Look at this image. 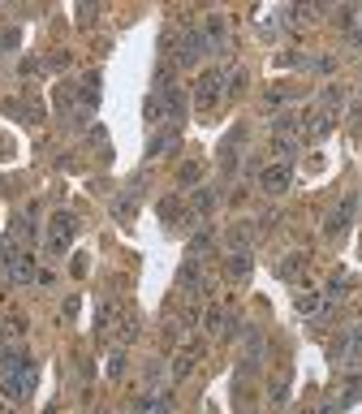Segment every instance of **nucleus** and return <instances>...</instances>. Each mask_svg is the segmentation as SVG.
<instances>
[{"instance_id": "1", "label": "nucleus", "mask_w": 362, "mask_h": 414, "mask_svg": "<svg viewBox=\"0 0 362 414\" xmlns=\"http://www.w3.org/2000/svg\"><path fill=\"white\" fill-rule=\"evenodd\" d=\"M225 103V69H203V78L194 82V108L212 113Z\"/></svg>"}, {"instance_id": "17", "label": "nucleus", "mask_w": 362, "mask_h": 414, "mask_svg": "<svg viewBox=\"0 0 362 414\" xmlns=\"http://www.w3.org/2000/svg\"><path fill=\"white\" fill-rule=\"evenodd\" d=\"M242 91H246V69L242 65H225V99H233Z\"/></svg>"}, {"instance_id": "26", "label": "nucleus", "mask_w": 362, "mask_h": 414, "mask_svg": "<svg viewBox=\"0 0 362 414\" xmlns=\"http://www.w3.org/2000/svg\"><path fill=\"white\" fill-rule=\"evenodd\" d=\"M95 103H99V78L86 74L82 78V108H95Z\"/></svg>"}, {"instance_id": "22", "label": "nucleus", "mask_w": 362, "mask_h": 414, "mask_svg": "<svg viewBox=\"0 0 362 414\" xmlns=\"http://www.w3.org/2000/svg\"><path fill=\"white\" fill-rule=\"evenodd\" d=\"M341 99H345V91L341 86H324V95H319V113H341Z\"/></svg>"}, {"instance_id": "36", "label": "nucleus", "mask_w": 362, "mask_h": 414, "mask_svg": "<svg viewBox=\"0 0 362 414\" xmlns=\"http://www.w3.org/2000/svg\"><path fill=\"white\" fill-rule=\"evenodd\" d=\"M349 121H353V125L362 121V95H353V103H349Z\"/></svg>"}, {"instance_id": "16", "label": "nucleus", "mask_w": 362, "mask_h": 414, "mask_svg": "<svg viewBox=\"0 0 362 414\" xmlns=\"http://www.w3.org/2000/svg\"><path fill=\"white\" fill-rule=\"evenodd\" d=\"M155 212H160V220H164V225H177V220H186V212H181V198H177V194H164Z\"/></svg>"}, {"instance_id": "2", "label": "nucleus", "mask_w": 362, "mask_h": 414, "mask_svg": "<svg viewBox=\"0 0 362 414\" xmlns=\"http://www.w3.org/2000/svg\"><path fill=\"white\" fill-rule=\"evenodd\" d=\"M0 268H5V276H9L13 285H30V281L39 276L30 250H22V246H5V254H0Z\"/></svg>"}, {"instance_id": "8", "label": "nucleus", "mask_w": 362, "mask_h": 414, "mask_svg": "<svg viewBox=\"0 0 362 414\" xmlns=\"http://www.w3.org/2000/svg\"><path fill=\"white\" fill-rule=\"evenodd\" d=\"M26 367H30L26 345H5V349H0V380H9V376H18Z\"/></svg>"}, {"instance_id": "12", "label": "nucleus", "mask_w": 362, "mask_h": 414, "mask_svg": "<svg viewBox=\"0 0 362 414\" xmlns=\"http://www.w3.org/2000/svg\"><path fill=\"white\" fill-rule=\"evenodd\" d=\"M173 147H177V125L160 130V134L147 142V160H155V155H164V151H173Z\"/></svg>"}, {"instance_id": "27", "label": "nucleus", "mask_w": 362, "mask_h": 414, "mask_svg": "<svg viewBox=\"0 0 362 414\" xmlns=\"http://www.w3.org/2000/svg\"><path fill=\"white\" fill-rule=\"evenodd\" d=\"M194 358H198V354H190V349H186V354H177V358H173V380H186V376H190V371H194Z\"/></svg>"}, {"instance_id": "21", "label": "nucleus", "mask_w": 362, "mask_h": 414, "mask_svg": "<svg viewBox=\"0 0 362 414\" xmlns=\"http://www.w3.org/2000/svg\"><path fill=\"white\" fill-rule=\"evenodd\" d=\"M289 99H293V91H289V86H272V91L264 95V113H276V108H285Z\"/></svg>"}, {"instance_id": "37", "label": "nucleus", "mask_w": 362, "mask_h": 414, "mask_svg": "<svg viewBox=\"0 0 362 414\" xmlns=\"http://www.w3.org/2000/svg\"><path fill=\"white\" fill-rule=\"evenodd\" d=\"M18 74H26V78H30V74H39V61H35V57H26V61H22V69H18Z\"/></svg>"}, {"instance_id": "23", "label": "nucleus", "mask_w": 362, "mask_h": 414, "mask_svg": "<svg viewBox=\"0 0 362 414\" xmlns=\"http://www.w3.org/2000/svg\"><path fill=\"white\" fill-rule=\"evenodd\" d=\"M298 147H302V142H298L293 134H276V138H272V151H276V160H285V164H289V155H293Z\"/></svg>"}, {"instance_id": "30", "label": "nucleus", "mask_w": 362, "mask_h": 414, "mask_svg": "<svg viewBox=\"0 0 362 414\" xmlns=\"http://www.w3.org/2000/svg\"><path fill=\"white\" fill-rule=\"evenodd\" d=\"M190 250H194V254H203V250H212V229H198V233L190 237Z\"/></svg>"}, {"instance_id": "31", "label": "nucleus", "mask_w": 362, "mask_h": 414, "mask_svg": "<svg viewBox=\"0 0 362 414\" xmlns=\"http://www.w3.org/2000/svg\"><path fill=\"white\" fill-rule=\"evenodd\" d=\"M345 289H349V272H345V268H336V272H332V281H328V293H345Z\"/></svg>"}, {"instance_id": "34", "label": "nucleus", "mask_w": 362, "mask_h": 414, "mask_svg": "<svg viewBox=\"0 0 362 414\" xmlns=\"http://www.w3.org/2000/svg\"><path fill=\"white\" fill-rule=\"evenodd\" d=\"M285 397H289V380H285V376H281V380H276V384H272V401H285Z\"/></svg>"}, {"instance_id": "25", "label": "nucleus", "mask_w": 362, "mask_h": 414, "mask_svg": "<svg viewBox=\"0 0 362 414\" xmlns=\"http://www.w3.org/2000/svg\"><path fill=\"white\" fill-rule=\"evenodd\" d=\"M225 272H229L233 281H246V276H250V254H229Z\"/></svg>"}, {"instance_id": "39", "label": "nucleus", "mask_w": 362, "mask_h": 414, "mask_svg": "<svg viewBox=\"0 0 362 414\" xmlns=\"http://www.w3.org/2000/svg\"><path fill=\"white\" fill-rule=\"evenodd\" d=\"M358 203H362V194H358Z\"/></svg>"}, {"instance_id": "38", "label": "nucleus", "mask_w": 362, "mask_h": 414, "mask_svg": "<svg viewBox=\"0 0 362 414\" xmlns=\"http://www.w3.org/2000/svg\"><path fill=\"white\" fill-rule=\"evenodd\" d=\"M345 39H349L353 47H362V26H353V30H345Z\"/></svg>"}, {"instance_id": "4", "label": "nucleus", "mask_w": 362, "mask_h": 414, "mask_svg": "<svg viewBox=\"0 0 362 414\" xmlns=\"http://www.w3.org/2000/svg\"><path fill=\"white\" fill-rule=\"evenodd\" d=\"M332 358L336 362H362V324H353L345 337L332 341Z\"/></svg>"}, {"instance_id": "5", "label": "nucleus", "mask_w": 362, "mask_h": 414, "mask_svg": "<svg viewBox=\"0 0 362 414\" xmlns=\"http://www.w3.org/2000/svg\"><path fill=\"white\" fill-rule=\"evenodd\" d=\"M289 181H293V164H285V160H276V164H268L264 173H259V186H264L268 194H285Z\"/></svg>"}, {"instance_id": "33", "label": "nucleus", "mask_w": 362, "mask_h": 414, "mask_svg": "<svg viewBox=\"0 0 362 414\" xmlns=\"http://www.w3.org/2000/svg\"><path fill=\"white\" fill-rule=\"evenodd\" d=\"M13 47H18V30H0V57L13 52Z\"/></svg>"}, {"instance_id": "11", "label": "nucleus", "mask_w": 362, "mask_h": 414, "mask_svg": "<svg viewBox=\"0 0 362 414\" xmlns=\"http://www.w3.org/2000/svg\"><path fill=\"white\" fill-rule=\"evenodd\" d=\"M216 212V190L212 186H198L190 198V216H212Z\"/></svg>"}, {"instance_id": "24", "label": "nucleus", "mask_w": 362, "mask_h": 414, "mask_svg": "<svg viewBox=\"0 0 362 414\" xmlns=\"http://www.w3.org/2000/svg\"><path fill=\"white\" fill-rule=\"evenodd\" d=\"M198 181H203V164L198 160H186L177 169V186H198Z\"/></svg>"}, {"instance_id": "6", "label": "nucleus", "mask_w": 362, "mask_h": 414, "mask_svg": "<svg viewBox=\"0 0 362 414\" xmlns=\"http://www.w3.org/2000/svg\"><path fill=\"white\" fill-rule=\"evenodd\" d=\"M353 212H358V198H341V203L332 207V216H328L324 233H328V237H341V233L353 225Z\"/></svg>"}, {"instance_id": "20", "label": "nucleus", "mask_w": 362, "mask_h": 414, "mask_svg": "<svg viewBox=\"0 0 362 414\" xmlns=\"http://www.w3.org/2000/svg\"><path fill=\"white\" fill-rule=\"evenodd\" d=\"M302 268H306V254H302V250H293V254L281 259V276H285V281H298Z\"/></svg>"}, {"instance_id": "19", "label": "nucleus", "mask_w": 362, "mask_h": 414, "mask_svg": "<svg viewBox=\"0 0 362 414\" xmlns=\"http://www.w3.org/2000/svg\"><path fill=\"white\" fill-rule=\"evenodd\" d=\"M203 324H207V332H229V315H225V306H207V310H203Z\"/></svg>"}, {"instance_id": "7", "label": "nucleus", "mask_w": 362, "mask_h": 414, "mask_svg": "<svg viewBox=\"0 0 362 414\" xmlns=\"http://www.w3.org/2000/svg\"><path fill=\"white\" fill-rule=\"evenodd\" d=\"M30 388H35V362H30L26 371H18V376H9V380H0V393H5L9 401H26Z\"/></svg>"}, {"instance_id": "14", "label": "nucleus", "mask_w": 362, "mask_h": 414, "mask_svg": "<svg viewBox=\"0 0 362 414\" xmlns=\"http://www.w3.org/2000/svg\"><path fill=\"white\" fill-rule=\"evenodd\" d=\"M169 410H173L169 393H147V397H138V414H169Z\"/></svg>"}, {"instance_id": "18", "label": "nucleus", "mask_w": 362, "mask_h": 414, "mask_svg": "<svg viewBox=\"0 0 362 414\" xmlns=\"http://www.w3.org/2000/svg\"><path fill=\"white\" fill-rule=\"evenodd\" d=\"M332 125H336V117H332V113H315V117L306 121V134H310V138H328V134H332Z\"/></svg>"}, {"instance_id": "29", "label": "nucleus", "mask_w": 362, "mask_h": 414, "mask_svg": "<svg viewBox=\"0 0 362 414\" xmlns=\"http://www.w3.org/2000/svg\"><path fill=\"white\" fill-rule=\"evenodd\" d=\"M358 393H362V380H358V376H345V393H341V405L358 401Z\"/></svg>"}, {"instance_id": "15", "label": "nucleus", "mask_w": 362, "mask_h": 414, "mask_svg": "<svg viewBox=\"0 0 362 414\" xmlns=\"http://www.w3.org/2000/svg\"><path fill=\"white\" fill-rule=\"evenodd\" d=\"M177 285H181V289H198V285H203V268H198V259H194V254H190L186 264H181V272H177Z\"/></svg>"}, {"instance_id": "3", "label": "nucleus", "mask_w": 362, "mask_h": 414, "mask_svg": "<svg viewBox=\"0 0 362 414\" xmlns=\"http://www.w3.org/2000/svg\"><path fill=\"white\" fill-rule=\"evenodd\" d=\"M74 233H78V220L69 212H57L47 220V254H65L69 242H74Z\"/></svg>"}, {"instance_id": "28", "label": "nucleus", "mask_w": 362, "mask_h": 414, "mask_svg": "<svg viewBox=\"0 0 362 414\" xmlns=\"http://www.w3.org/2000/svg\"><path fill=\"white\" fill-rule=\"evenodd\" d=\"M113 320H117V306H113V302H103V306H99V315H95V328H99V332H108Z\"/></svg>"}, {"instance_id": "9", "label": "nucleus", "mask_w": 362, "mask_h": 414, "mask_svg": "<svg viewBox=\"0 0 362 414\" xmlns=\"http://www.w3.org/2000/svg\"><path fill=\"white\" fill-rule=\"evenodd\" d=\"M328 310H332V302H328L324 293H315V289H302V293H298V315L319 320V315H328Z\"/></svg>"}, {"instance_id": "32", "label": "nucleus", "mask_w": 362, "mask_h": 414, "mask_svg": "<svg viewBox=\"0 0 362 414\" xmlns=\"http://www.w3.org/2000/svg\"><path fill=\"white\" fill-rule=\"evenodd\" d=\"M310 65H315V74H324V78H328V74L336 69V57H328V52H324V57H315Z\"/></svg>"}, {"instance_id": "10", "label": "nucleus", "mask_w": 362, "mask_h": 414, "mask_svg": "<svg viewBox=\"0 0 362 414\" xmlns=\"http://www.w3.org/2000/svg\"><path fill=\"white\" fill-rule=\"evenodd\" d=\"M203 39H207V52H225L229 47V22L220 13H212L207 26H203Z\"/></svg>"}, {"instance_id": "35", "label": "nucleus", "mask_w": 362, "mask_h": 414, "mask_svg": "<svg viewBox=\"0 0 362 414\" xmlns=\"http://www.w3.org/2000/svg\"><path fill=\"white\" fill-rule=\"evenodd\" d=\"M121 371H125V354H113L108 358V376H121Z\"/></svg>"}, {"instance_id": "13", "label": "nucleus", "mask_w": 362, "mask_h": 414, "mask_svg": "<svg viewBox=\"0 0 362 414\" xmlns=\"http://www.w3.org/2000/svg\"><path fill=\"white\" fill-rule=\"evenodd\" d=\"M229 246H233V254H250V246H254V225H233V229H229Z\"/></svg>"}]
</instances>
